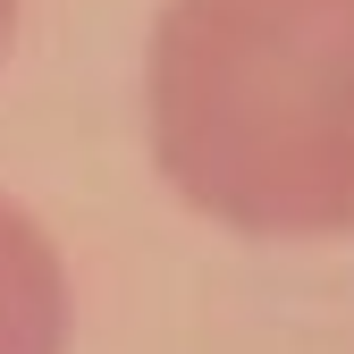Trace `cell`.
<instances>
[{"instance_id": "cell-1", "label": "cell", "mask_w": 354, "mask_h": 354, "mask_svg": "<svg viewBox=\"0 0 354 354\" xmlns=\"http://www.w3.org/2000/svg\"><path fill=\"white\" fill-rule=\"evenodd\" d=\"M169 194L261 245L354 228V0H169L144 51Z\"/></svg>"}, {"instance_id": "cell-2", "label": "cell", "mask_w": 354, "mask_h": 354, "mask_svg": "<svg viewBox=\"0 0 354 354\" xmlns=\"http://www.w3.org/2000/svg\"><path fill=\"white\" fill-rule=\"evenodd\" d=\"M0 354H68V270L42 219L0 194Z\"/></svg>"}, {"instance_id": "cell-3", "label": "cell", "mask_w": 354, "mask_h": 354, "mask_svg": "<svg viewBox=\"0 0 354 354\" xmlns=\"http://www.w3.org/2000/svg\"><path fill=\"white\" fill-rule=\"evenodd\" d=\"M9 42H17V0H0V59H9Z\"/></svg>"}]
</instances>
